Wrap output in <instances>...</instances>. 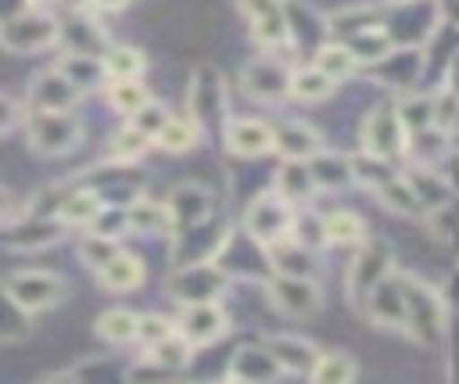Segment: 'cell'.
I'll return each instance as SVG.
<instances>
[{
    "instance_id": "48",
    "label": "cell",
    "mask_w": 459,
    "mask_h": 384,
    "mask_svg": "<svg viewBox=\"0 0 459 384\" xmlns=\"http://www.w3.org/2000/svg\"><path fill=\"white\" fill-rule=\"evenodd\" d=\"M129 122H133L136 129H143V133L154 140V136H158V129L169 122V108H165V104H158V100H147L136 115H129Z\"/></svg>"
},
{
    "instance_id": "41",
    "label": "cell",
    "mask_w": 459,
    "mask_h": 384,
    "mask_svg": "<svg viewBox=\"0 0 459 384\" xmlns=\"http://www.w3.org/2000/svg\"><path fill=\"white\" fill-rule=\"evenodd\" d=\"M154 140L143 133V129H136L133 122H126V126H118L115 133H111V144H108V154L115 158V161H136L147 147H151Z\"/></svg>"
},
{
    "instance_id": "28",
    "label": "cell",
    "mask_w": 459,
    "mask_h": 384,
    "mask_svg": "<svg viewBox=\"0 0 459 384\" xmlns=\"http://www.w3.org/2000/svg\"><path fill=\"white\" fill-rule=\"evenodd\" d=\"M65 75H68V83L79 90V93H86V90H97L108 75H104V61L97 57V54H79V50H68L65 57H61V65H57Z\"/></svg>"
},
{
    "instance_id": "46",
    "label": "cell",
    "mask_w": 459,
    "mask_h": 384,
    "mask_svg": "<svg viewBox=\"0 0 459 384\" xmlns=\"http://www.w3.org/2000/svg\"><path fill=\"white\" fill-rule=\"evenodd\" d=\"M126 230H129V212L126 208H115V205H104L90 219V233H100V237H111V240H118Z\"/></svg>"
},
{
    "instance_id": "35",
    "label": "cell",
    "mask_w": 459,
    "mask_h": 384,
    "mask_svg": "<svg viewBox=\"0 0 459 384\" xmlns=\"http://www.w3.org/2000/svg\"><path fill=\"white\" fill-rule=\"evenodd\" d=\"M197 140H201V126L194 118H176V115H169V122L154 136V144L169 154H186L197 147Z\"/></svg>"
},
{
    "instance_id": "2",
    "label": "cell",
    "mask_w": 459,
    "mask_h": 384,
    "mask_svg": "<svg viewBox=\"0 0 459 384\" xmlns=\"http://www.w3.org/2000/svg\"><path fill=\"white\" fill-rule=\"evenodd\" d=\"M25 133H29V147L43 158H65L82 140V126L79 118H72V111H32Z\"/></svg>"
},
{
    "instance_id": "32",
    "label": "cell",
    "mask_w": 459,
    "mask_h": 384,
    "mask_svg": "<svg viewBox=\"0 0 459 384\" xmlns=\"http://www.w3.org/2000/svg\"><path fill=\"white\" fill-rule=\"evenodd\" d=\"M312 65L316 68H323L330 79H337V83H344L348 75H355L359 72V57H355V50L348 47V43H319L316 47V54H312Z\"/></svg>"
},
{
    "instance_id": "40",
    "label": "cell",
    "mask_w": 459,
    "mask_h": 384,
    "mask_svg": "<svg viewBox=\"0 0 459 384\" xmlns=\"http://www.w3.org/2000/svg\"><path fill=\"white\" fill-rule=\"evenodd\" d=\"M394 111H398V118H402V126H405L409 133H420V129H427V126H437V118H434V97L405 93V97H398Z\"/></svg>"
},
{
    "instance_id": "18",
    "label": "cell",
    "mask_w": 459,
    "mask_h": 384,
    "mask_svg": "<svg viewBox=\"0 0 459 384\" xmlns=\"http://www.w3.org/2000/svg\"><path fill=\"white\" fill-rule=\"evenodd\" d=\"M265 348L273 352V359L280 362L283 373H312V366L319 362V348L308 341V337H298V334H276L265 341Z\"/></svg>"
},
{
    "instance_id": "42",
    "label": "cell",
    "mask_w": 459,
    "mask_h": 384,
    "mask_svg": "<svg viewBox=\"0 0 459 384\" xmlns=\"http://www.w3.org/2000/svg\"><path fill=\"white\" fill-rule=\"evenodd\" d=\"M108 100H111L115 111H122V115L129 118V115H136V111L151 100V93H147V86H143L140 79H111Z\"/></svg>"
},
{
    "instance_id": "14",
    "label": "cell",
    "mask_w": 459,
    "mask_h": 384,
    "mask_svg": "<svg viewBox=\"0 0 459 384\" xmlns=\"http://www.w3.org/2000/svg\"><path fill=\"white\" fill-rule=\"evenodd\" d=\"M176 330L190 341V345H212L215 337H222L230 330V316L222 312L219 301H190L183 305Z\"/></svg>"
},
{
    "instance_id": "50",
    "label": "cell",
    "mask_w": 459,
    "mask_h": 384,
    "mask_svg": "<svg viewBox=\"0 0 459 384\" xmlns=\"http://www.w3.org/2000/svg\"><path fill=\"white\" fill-rule=\"evenodd\" d=\"M176 370H169L165 362H158L154 355H147L143 362H136V366H129L126 370V380H154V377H172Z\"/></svg>"
},
{
    "instance_id": "26",
    "label": "cell",
    "mask_w": 459,
    "mask_h": 384,
    "mask_svg": "<svg viewBox=\"0 0 459 384\" xmlns=\"http://www.w3.org/2000/svg\"><path fill=\"white\" fill-rule=\"evenodd\" d=\"M233 380H276L283 370L280 362L273 359V352L262 345V348H240L226 370Z\"/></svg>"
},
{
    "instance_id": "51",
    "label": "cell",
    "mask_w": 459,
    "mask_h": 384,
    "mask_svg": "<svg viewBox=\"0 0 459 384\" xmlns=\"http://www.w3.org/2000/svg\"><path fill=\"white\" fill-rule=\"evenodd\" d=\"M18 122H22V104H18L14 97L0 93V136H4V133H11Z\"/></svg>"
},
{
    "instance_id": "47",
    "label": "cell",
    "mask_w": 459,
    "mask_h": 384,
    "mask_svg": "<svg viewBox=\"0 0 459 384\" xmlns=\"http://www.w3.org/2000/svg\"><path fill=\"white\" fill-rule=\"evenodd\" d=\"M115 251H122V248H118V240L100 237V233H90V237H82V240H79V258H82L93 273H97V269H100Z\"/></svg>"
},
{
    "instance_id": "54",
    "label": "cell",
    "mask_w": 459,
    "mask_h": 384,
    "mask_svg": "<svg viewBox=\"0 0 459 384\" xmlns=\"http://www.w3.org/2000/svg\"><path fill=\"white\" fill-rule=\"evenodd\" d=\"M93 11H122L129 0H86Z\"/></svg>"
},
{
    "instance_id": "22",
    "label": "cell",
    "mask_w": 459,
    "mask_h": 384,
    "mask_svg": "<svg viewBox=\"0 0 459 384\" xmlns=\"http://www.w3.org/2000/svg\"><path fill=\"white\" fill-rule=\"evenodd\" d=\"M100 208H104V197H100L97 187H72V190L61 194L54 215H57L65 226H90V219H93Z\"/></svg>"
},
{
    "instance_id": "56",
    "label": "cell",
    "mask_w": 459,
    "mask_h": 384,
    "mask_svg": "<svg viewBox=\"0 0 459 384\" xmlns=\"http://www.w3.org/2000/svg\"><path fill=\"white\" fill-rule=\"evenodd\" d=\"M452 129H459V115H455V122H452Z\"/></svg>"
},
{
    "instance_id": "5",
    "label": "cell",
    "mask_w": 459,
    "mask_h": 384,
    "mask_svg": "<svg viewBox=\"0 0 459 384\" xmlns=\"http://www.w3.org/2000/svg\"><path fill=\"white\" fill-rule=\"evenodd\" d=\"M169 294L179 301V305H190V301H215L230 291V273H222L219 266L212 262H186V266H176V273L169 276Z\"/></svg>"
},
{
    "instance_id": "15",
    "label": "cell",
    "mask_w": 459,
    "mask_h": 384,
    "mask_svg": "<svg viewBox=\"0 0 459 384\" xmlns=\"http://www.w3.org/2000/svg\"><path fill=\"white\" fill-rule=\"evenodd\" d=\"M29 100H32V111H72L79 100V90L68 83V75L61 68H47V72L32 75Z\"/></svg>"
},
{
    "instance_id": "27",
    "label": "cell",
    "mask_w": 459,
    "mask_h": 384,
    "mask_svg": "<svg viewBox=\"0 0 459 384\" xmlns=\"http://www.w3.org/2000/svg\"><path fill=\"white\" fill-rule=\"evenodd\" d=\"M405 179H409V187L416 190L420 205H423V208H430V212H437V208H445V205L452 201V187H448L437 172H430V165H427V161L412 165V169L405 172Z\"/></svg>"
},
{
    "instance_id": "17",
    "label": "cell",
    "mask_w": 459,
    "mask_h": 384,
    "mask_svg": "<svg viewBox=\"0 0 459 384\" xmlns=\"http://www.w3.org/2000/svg\"><path fill=\"white\" fill-rule=\"evenodd\" d=\"M226 147L237 158H262L273 151V126L262 118H233L226 122Z\"/></svg>"
},
{
    "instance_id": "55",
    "label": "cell",
    "mask_w": 459,
    "mask_h": 384,
    "mask_svg": "<svg viewBox=\"0 0 459 384\" xmlns=\"http://www.w3.org/2000/svg\"><path fill=\"white\" fill-rule=\"evenodd\" d=\"M54 0H29V7H50Z\"/></svg>"
},
{
    "instance_id": "16",
    "label": "cell",
    "mask_w": 459,
    "mask_h": 384,
    "mask_svg": "<svg viewBox=\"0 0 459 384\" xmlns=\"http://www.w3.org/2000/svg\"><path fill=\"white\" fill-rule=\"evenodd\" d=\"M169 219H172V233H183L197 223H204L212 215V194L201 183H179L169 194Z\"/></svg>"
},
{
    "instance_id": "11",
    "label": "cell",
    "mask_w": 459,
    "mask_h": 384,
    "mask_svg": "<svg viewBox=\"0 0 459 384\" xmlns=\"http://www.w3.org/2000/svg\"><path fill=\"white\" fill-rule=\"evenodd\" d=\"M240 79H244L247 97H255V100L280 104V100L290 97V72L276 57H255V61H247Z\"/></svg>"
},
{
    "instance_id": "3",
    "label": "cell",
    "mask_w": 459,
    "mask_h": 384,
    "mask_svg": "<svg viewBox=\"0 0 459 384\" xmlns=\"http://www.w3.org/2000/svg\"><path fill=\"white\" fill-rule=\"evenodd\" d=\"M405 330L423 345L437 341L441 330H445V301H441V294L430 284L416 280V276H405Z\"/></svg>"
},
{
    "instance_id": "23",
    "label": "cell",
    "mask_w": 459,
    "mask_h": 384,
    "mask_svg": "<svg viewBox=\"0 0 459 384\" xmlns=\"http://www.w3.org/2000/svg\"><path fill=\"white\" fill-rule=\"evenodd\" d=\"M308 161V172L316 179V187L323 190H344L355 183V172H351V158H341V154H330V151H316Z\"/></svg>"
},
{
    "instance_id": "25",
    "label": "cell",
    "mask_w": 459,
    "mask_h": 384,
    "mask_svg": "<svg viewBox=\"0 0 459 384\" xmlns=\"http://www.w3.org/2000/svg\"><path fill=\"white\" fill-rule=\"evenodd\" d=\"M143 262L129 251H115L100 269H97V280L108 287V291H133L143 284Z\"/></svg>"
},
{
    "instance_id": "4",
    "label": "cell",
    "mask_w": 459,
    "mask_h": 384,
    "mask_svg": "<svg viewBox=\"0 0 459 384\" xmlns=\"http://www.w3.org/2000/svg\"><path fill=\"white\" fill-rule=\"evenodd\" d=\"M57 43V18L47 11H18L0 22V47L14 54H36Z\"/></svg>"
},
{
    "instance_id": "24",
    "label": "cell",
    "mask_w": 459,
    "mask_h": 384,
    "mask_svg": "<svg viewBox=\"0 0 459 384\" xmlns=\"http://www.w3.org/2000/svg\"><path fill=\"white\" fill-rule=\"evenodd\" d=\"M265 251H269V262H273L276 273H287V276H312V269H316L312 248L301 244V240H294V237L276 240V244H269Z\"/></svg>"
},
{
    "instance_id": "9",
    "label": "cell",
    "mask_w": 459,
    "mask_h": 384,
    "mask_svg": "<svg viewBox=\"0 0 459 384\" xmlns=\"http://www.w3.org/2000/svg\"><path fill=\"white\" fill-rule=\"evenodd\" d=\"M186 104H190V118L204 129V126H219L226 118V86H222V75L212 68V65H201L190 79V90H186Z\"/></svg>"
},
{
    "instance_id": "13",
    "label": "cell",
    "mask_w": 459,
    "mask_h": 384,
    "mask_svg": "<svg viewBox=\"0 0 459 384\" xmlns=\"http://www.w3.org/2000/svg\"><path fill=\"white\" fill-rule=\"evenodd\" d=\"M366 316L384 330H405V276L391 269L366 298Z\"/></svg>"
},
{
    "instance_id": "37",
    "label": "cell",
    "mask_w": 459,
    "mask_h": 384,
    "mask_svg": "<svg viewBox=\"0 0 459 384\" xmlns=\"http://www.w3.org/2000/svg\"><path fill=\"white\" fill-rule=\"evenodd\" d=\"M316 384H348L359 377V366L348 352H319V362L308 373Z\"/></svg>"
},
{
    "instance_id": "53",
    "label": "cell",
    "mask_w": 459,
    "mask_h": 384,
    "mask_svg": "<svg viewBox=\"0 0 459 384\" xmlns=\"http://www.w3.org/2000/svg\"><path fill=\"white\" fill-rule=\"evenodd\" d=\"M11 205L14 197L7 194V187H0V223H11Z\"/></svg>"
},
{
    "instance_id": "49",
    "label": "cell",
    "mask_w": 459,
    "mask_h": 384,
    "mask_svg": "<svg viewBox=\"0 0 459 384\" xmlns=\"http://www.w3.org/2000/svg\"><path fill=\"white\" fill-rule=\"evenodd\" d=\"M176 327H172V319H165V316H158V312H147V316H140V323H136V341H143L147 348L151 345H158L161 337H169Z\"/></svg>"
},
{
    "instance_id": "52",
    "label": "cell",
    "mask_w": 459,
    "mask_h": 384,
    "mask_svg": "<svg viewBox=\"0 0 459 384\" xmlns=\"http://www.w3.org/2000/svg\"><path fill=\"white\" fill-rule=\"evenodd\" d=\"M25 7H29V0H0V22L18 14V11H25Z\"/></svg>"
},
{
    "instance_id": "38",
    "label": "cell",
    "mask_w": 459,
    "mask_h": 384,
    "mask_svg": "<svg viewBox=\"0 0 459 384\" xmlns=\"http://www.w3.org/2000/svg\"><path fill=\"white\" fill-rule=\"evenodd\" d=\"M136 323H140L136 312H129V309H108V312L97 316L93 327H97V334H100L104 341L126 345V341H136Z\"/></svg>"
},
{
    "instance_id": "34",
    "label": "cell",
    "mask_w": 459,
    "mask_h": 384,
    "mask_svg": "<svg viewBox=\"0 0 459 384\" xmlns=\"http://www.w3.org/2000/svg\"><path fill=\"white\" fill-rule=\"evenodd\" d=\"M104 75L108 79H140L143 68H147V57L140 47H129V43H115L104 50Z\"/></svg>"
},
{
    "instance_id": "30",
    "label": "cell",
    "mask_w": 459,
    "mask_h": 384,
    "mask_svg": "<svg viewBox=\"0 0 459 384\" xmlns=\"http://www.w3.org/2000/svg\"><path fill=\"white\" fill-rule=\"evenodd\" d=\"M323 233H326V244H341V248H359L366 240V219L359 212H348V208H333L326 219H323Z\"/></svg>"
},
{
    "instance_id": "8",
    "label": "cell",
    "mask_w": 459,
    "mask_h": 384,
    "mask_svg": "<svg viewBox=\"0 0 459 384\" xmlns=\"http://www.w3.org/2000/svg\"><path fill=\"white\" fill-rule=\"evenodd\" d=\"M391 273V244L384 240H362L359 255L348 269V301L355 309H366V298L373 294V287Z\"/></svg>"
},
{
    "instance_id": "1",
    "label": "cell",
    "mask_w": 459,
    "mask_h": 384,
    "mask_svg": "<svg viewBox=\"0 0 459 384\" xmlns=\"http://www.w3.org/2000/svg\"><path fill=\"white\" fill-rule=\"evenodd\" d=\"M294 219H298V212L290 208V201L276 187L258 194L244 212V226L255 237V244H262V248H269L276 240H287L294 233Z\"/></svg>"
},
{
    "instance_id": "29",
    "label": "cell",
    "mask_w": 459,
    "mask_h": 384,
    "mask_svg": "<svg viewBox=\"0 0 459 384\" xmlns=\"http://www.w3.org/2000/svg\"><path fill=\"white\" fill-rule=\"evenodd\" d=\"M276 190L294 205V201H308L316 194V179L308 172L305 158H283V165L276 169Z\"/></svg>"
},
{
    "instance_id": "7",
    "label": "cell",
    "mask_w": 459,
    "mask_h": 384,
    "mask_svg": "<svg viewBox=\"0 0 459 384\" xmlns=\"http://www.w3.org/2000/svg\"><path fill=\"white\" fill-rule=\"evenodd\" d=\"M237 7L251 22L255 43H262L265 50H290L294 47L283 0H237Z\"/></svg>"
},
{
    "instance_id": "36",
    "label": "cell",
    "mask_w": 459,
    "mask_h": 384,
    "mask_svg": "<svg viewBox=\"0 0 459 384\" xmlns=\"http://www.w3.org/2000/svg\"><path fill=\"white\" fill-rule=\"evenodd\" d=\"M126 212H129V230H136V233H172V219H169L165 205L136 197L133 205H126Z\"/></svg>"
},
{
    "instance_id": "21",
    "label": "cell",
    "mask_w": 459,
    "mask_h": 384,
    "mask_svg": "<svg viewBox=\"0 0 459 384\" xmlns=\"http://www.w3.org/2000/svg\"><path fill=\"white\" fill-rule=\"evenodd\" d=\"M273 151L280 158H312L319 151V133L308 122H280L273 126Z\"/></svg>"
},
{
    "instance_id": "12",
    "label": "cell",
    "mask_w": 459,
    "mask_h": 384,
    "mask_svg": "<svg viewBox=\"0 0 459 384\" xmlns=\"http://www.w3.org/2000/svg\"><path fill=\"white\" fill-rule=\"evenodd\" d=\"M269 298L283 316H298V319L319 312L323 305V291L319 284H312V276H287V273H276V280L269 284Z\"/></svg>"
},
{
    "instance_id": "39",
    "label": "cell",
    "mask_w": 459,
    "mask_h": 384,
    "mask_svg": "<svg viewBox=\"0 0 459 384\" xmlns=\"http://www.w3.org/2000/svg\"><path fill=\"white\" fill-rule=\"evenodd\" d=\"M29 337V312L11 298V291L0 284V345Z\"/></svg>"
},
{
    "instance_id": "44",
    "label": "cell",
    "mask_w": 459,
    "mask_h": 384,
    "mask_svg": "<svg viewBox=\"0 0 459 384\" xmlns=\"http://www.w3.org/2000/svg\"><path fill=\"white\" fill-rule=\"evenodd\" d=\"M348 47L355 50L359 61H369V65H373V61H380V57L391 50V32L366 25V29H359V32L348 36Z\"/></svg>"
},
{
    "instance_id": "6",
    "label": "cell",
    "mask_w": 459,
    "mask_h": 384,
    "mask_svg": "<svg viewBox=\"0 0 459 384\" xmlns=\"http://www.w3.org/2000/svg\"><path fill=\"white\" fill-rule=\"evenodd\" d=\"M4 287L11 291V298H14L29 316L61 305V301H65V291H68L65 280H61L57 273H50V269H22V273L7 276Z\"/></svg>"
},
{
    "instance_id": "45",
    "label": "cell",
    "mask_w": 459,
    "mask_h": 384,
    "mask_svg": "<svg viewBox=\"0 0 459 384\" xmlns=\"http://www.w3.org/2000/svg\"><path fill=\"white\" fill-rule=\"evenodd\" d=\"M190 341L179 334V330H172L169 337H161L158 345H151V355L158 359V362H165L169 370H183L186 362H190Z\"/></svg>"
},
{
    "instance_id": "20",
    "label": "cell",
    "mask_w": 459,
    "mask_h": 384,
    "mask_svg": "<svg viewBox=\"0 0 459 384\" xmlns=\"http://www.w3.org/2000/svg\"><path fill=\"white\" fill-rule=\"evenodd\" d=\"M61 233H65V223L54 215H22L14 226H11V248H22V251H32V248H47V244H54V240H61Z\"/></svg>"
},
{
    "instance_id": "19",
    "label": "cell",
    "mask_w": 459,
    "mask_h": 384,
    "mask_svg": "<svg viewBox=\"0 0 459 384\" xmlns=\"http://www.w3.org/2000/svg\"><path fill=\"white\" fill-rule=\"evenodd\" d=\"M57 43H68V50H79V54H104L108 50L100 25L86 11H75L72 18L57 22Z\"/></svg>"
},
{
    "instance_id": "10",
    "label": "cell",
    "mask_w": 459,
    "mask_h": 384,
    "mask_svg": "<svg viewBox=\"0 0 459 384\" xmlns=\"http://www.w3.org/2000/svg\"><path fill=\"white\" fill-rule=\"evenodd\" d=\"M362 144H366V151L384 154V158H391V161L405 154V147H409V129L402 126L394 104H384V108H377V111L366 115Z\"/></svg>"
},
{
    "instance_id": "33",
    "label": "cell",
    "mask_w": 459,
    "mask_h": 384,
    "mask_svg": "<svg viewBox=\"0 0 459 384\" xmlns=\"http://www.w3.org/2000/svg\"><path fill=\"white\" fill-rule=\"evenodd\" d=\"M377 201L387 208V212H394V215H420L423 212V205H420V197H416V190L409 187V179L405 176H391V179H384L377 190Z\"/></svg>"
},
{
    "instance_id": "31",
    "label": "cell",
    "mask_w": 459,
    "mask_h": 384,
    "mask_svg": "<svg viewBox=\"0 0 459 384\" xmlns=\"http://www.w3.org/2000/svg\"><path fill=\"white\" fill-rule=\"evenodd\" d=\"M337 79H330L323 68L316 65H305V68H294L290 72V97L294 100H305V104H319L333 93Z\"/></svg>"
},
{
    "instance_id": "43",
    "label": "cell",
    "mask_w": 459,
    "mask_h": 384,
    "mask_svg": "<svg viewBox=\"0 0 459 384\" xmlns=\"http://www.w3.org/2000/svg\"><path fill=\"white\" fill-rule=\"evenodd\" d=\"M351 172H355V183H362V187L377 190L384 179H391V176H394V161H391V158H384V154L362 151V154H355V158H351Z\"/></svg>"
}]
</instances>
